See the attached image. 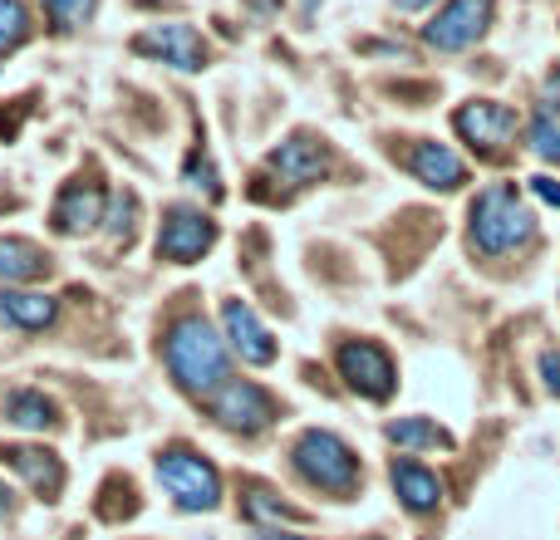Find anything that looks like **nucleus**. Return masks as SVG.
Masks as SVG:
<instances>
[{
    "label": "nucleus",
    "instance_id": "20",
    "mask_svg": "<svg viewBox=\"0 0 560 540\" xmlns=\"http://www.w3.org/2000/svg\"><path fill=\"white\" fill-rule=\"evenodd\" d=\"M388 443L404 447V453H428V447H453V433L433 423V418H398V423L384 427Z\"/></svg>",
    "mask_w": 560,
    "mask_h": 540
},
{
    "label": "nucleus",
    "instance_id": "31",
    "mask_svg": "<svg viewBox=\"0 0 560 540\" xmlns=\"http://www.w3.org/2000/svg\"><path fill=\"white\" fill-rule=\"evenodd\" d=\"M10 506H15L10 502V486H0V516H10Z\"/></svg>",
    "mask_w": 560,
    "mask_h": 540
},
{
    "label": "nucleus",
    "instance_id": "6",
    "mask_svg": "<svg viewBox=\"0 0 560 540\" xmlns=\"http://www.w3.org/2000/svg\"><path fill=\"white\" fill-rule=\"evenodd\" d=\"M339 378H345L359 398H369V403H384L398 388L394 359H388V349L374 344V339H349V344H339Z\"/></svg>",
    "mask_w": 560,
    "mask_h": 540
},
{
    "label": "nucleus",
    "instance_id": "30",
    "mask_svg": "<svg viewBox=\"0 0 560 540\" xmlns=\"http://www.w3.org/2000/svg\"><path fill=\"white\" fill-rule=\"evenodd\" d=\"M398 10H423V5H433V0H394Z\"/></svg>",
    "mask_w": 560,
    "mask_h": 540
},
{
    "label": "nucleus",
    "instance_id": "7",
    "mask_svg": "<svg viewBox=\"0 0 560 540\" xmlns=\"http://www.w3.org/2000/svg\"><path fill=\"white\" fill-rule=\"evenodd\" d=\"M217 246V222L197 207H167L163 232H158V256L173 266H192L202 261L207 251Z\"/></svg>",
    "mask_w": 560,
    "mask_h": 540
},
{
    "label": "nucleus",
    "instance_id": "13",
    "mask_svg": "<svg viewBox=\"0 0 560 540\" xmlns=\"http://www.w3.org/2000/svg\"><path fill=\"white\" fill-rule=\"evenodd\" d=\"M0 462H5L10 472L25 477L30 492H35L39 502H59V492H65V462H59L49 447L10 443V447H0Z\"/></svg>",
    "mask_w": 560,
    "mask_h": 540
},
{
    "label": "nucleus",
    "instance_id": "4",
    "mask_svg": "<svg viewBox=\"0 0 560 540\" xmlns=\"http://www.w3.org/2000/svg\"><path fill=\"white\" fill-rule=\"evenodd\" d=\"M153 467H158V482L167 486V496H173L183 512H217V506H222V472H217L202 453L173 443L158 453Z\"/></svg>",
    "mask_w": 560,
    "mask_h": 540
},
{
    "label": "nucleus",
    "instance_id": "26",
    "mask_svg": "<svg viewBox=\"0 0 560 540\" xmlns=\"http://www.w3.org/2000/svg\"><path fill=\"white\" fill-rule=\"evenodd\" d=\"M133 216H138V202H133V197H118V202H114V222H108V232H114V236H124V242H128V236H133Z\"/></svg>",
    "mask_w": 560,
    "mask_h": 540
},
{
    "label": "nucleus",
    "instance_id": "16",
    "mask_svg": "<svg viewBox=\"0 0 560 540\" xmlns=\"http://www.w3.org/2000/svg\"><path fill=\"white\" fill-rule=\"evenodd\" d=\"M388 482H394L398 502H404L413 516L438 512V502H443V482H438V472H428V467L413 462V457H404V462L388 467Z\"/></svg>",
    "mask_w": 560,
    "mask_h": 540
},
{
    "label": "nucleus",
    "instance_id": "1",
    "mask_svg": "<svg viewBox=\"0 0 560 540\" xmlns=\"http://www.w3.org/2000/svg\"><path fill=\"white\" fill-rule=\"evenodd\" d=\"M163 359H167V374H173L177 388H187V394L212 398L217 388L226 384V344H222V334L197 315L177 319V325L167 329Z\"/></svg>",
    "mask_w": 560,
    "mask_h": 540
},
{
    "label": "nucleus",
    "instance_id": "19",
    "mask_svg": "<svg viewBox=\"0 0 560 540\" xmlns=\"http://www.w3.org/2000/svg\"><path fill=\"white\" fill-rule=\"evenodd\" d=\"M5 418L15 427H30V433H45V427L59 423V408L49 403L39 388H15V394L5 398Z\"/></svg>",
    "mask_w": 560,
    "mask_h": 540
},
{
    "label": "nucleus",
    "instance_id": "11",
    "mask_svg": "<svg viewBox=\"0 0 560 540\" xmlns=\"http://www.w3.org/2000/svg\"><path fill=\"white\" fill-rule=\"evenodd\" d=\"M222 329H226V344L232 354H242L246 364H276V334L256 319V309L246 300H226L222 305Z\"/></svg>",
    "mask_w": 560,
    "mask_h": 540
},
{
    "label": "nucleus",
    "instance_id": "21",
    "mask_svg": "<svg viewBox=\"0 0 560 540\" xmlns=\"http://www.w3.org/2000/svg\"><path fill=\"white\" fill-rule=\"evenodd\" d=\"M526 143H532L536 157H546V163H560V108H541V114L532 118V128H526Z\"/></svg>",
    "mask_w": 560,
    "mask_h": 540
},
{
    "label": "nucleus",
    "instance_id": "5",
    "mask_svg": "<svg viewBox=\"0 0 560 540\" xmlns=\"http://www.w3.org/2000/svg\"><path fill=\"white\" fill-rule=\"evenodd\" d=\"M453 128L463 143H472V153L482 157H506V148L516 143V128H522V118H516L512 104H497V98H472V104H463L453 114Z\"/></svg>",
    "mask_w": 560,
    "mask_h": 540
},
{
    "label": "nucleus",
    "instance_id": "24",
    "mask_svg": "<svg viewBox=\"0 0 560 540\" xmlns=\"http://www.w3.org/2000/svg\"><path fill=\"white\" fill-rule=\"evenodd\" d=\"M94 5L98 0H45V15H49V25L69 35V30H79V25L94 20Z\"/></svg>",
    "mask_w": 560,
    "mask_h": 540
},
{
    "label": "nucleus",
    "instance_id": "14",
    "mask_svg": "<svg viewBox=\"0 0 560 540\" xmlns=\"http://www.w3.org/2000/svg\"><path fill=\"white\" fill-rule=\"evenodd\" d=\"M266 163H271V173L280 177V183L305 187V183H319V177L329 173V148L300 133V138H285V143H280Z\"/></svg>",
    "mask_w": 560,
    "mask_h": 540
},
{
    "label": "nucleus",
    "instance_id": "12",
    "mask_svg": "<svg viewBox=\"0 0 560 540\" xmlns=\"http://www.w3.org/2000/svg\"><path fill=\"white\" fill-rule=\"evenodd\" d=\"M104 187L98 183H84V177H74V183H65V192L55 197V212H49V226H55L59 236H84L94 232L98 222H104Z\"/></svg>",
    "mask_w": 560,
    "mask_h": 540
},
{
    "label": "nucleus",
    "instance_id": "23",
    "mask_svg": "<svg viewBox=\"0 0 560 540\" xmlns=\"http://www.w3.org/2000/svg\"><path fill=\"white\" fill-rule=\"evenodd\" d=\"M25 35H30V10L20 0H0V55L20 49Z\"/></svg>",
    "mask_w": 560,
    "mask_h": 540
},
{
    "label": "nucleus",
    "instance_id": "28",
    "mask_svg": "<svg viewBox=\"0 0 560 540\" xmlns=\"http://www.w3.org/2000/svg\"><path fill=\"white\" fill-rule=\"evenodd\" d=\"M532 192L541 197L546 207H560V183H556V177H532Z\"/></svg>",
    "mask_w": 560,
    "mask_h": 540
},
{
    "label": "nucleus",
    "instance_id": "3",
    "mask_svg": "<svg viewBox=\"0 0 560 540\" xmlns=\"http://www.w3.org/2000/svg\"><path fill=\"white\" fill-rule=\"evenodd\" d=\"M290 457H295V472L305 477L310 486L329 492V496H354L359 482H364L354 447H349L339 433H325V427H310V433H300L295 447H290Z\"/></svg>",
    "mask_w": 560,
    "mask_h": 540
},
{
    "label": "nucleus",
    "instance_id": "22",
    "mask_svg": "<svg viewBox=\"0 0 560 540\" xmlns=\"http://www.w3.org/2000/svg\"><path fill=\"white\" fill-rule=\"evenodd\" d=\"M242 506H246V516H252L256 526H266V521H305V512H300V506L276 502V496H271V492H261V486H252Z\"/></svg>",
    "mask_w": 560,
    "mask_h": 540
},
{
    "label": "nucleus",
    "instance_id": "25",
    "mask_svg": "<svg viewBox=\"0 0 560 540\" xmlns=\"http://www.w3.org/2000/svg\"><path fill=\"white\" fill-rule=\"evenodd\" d=\"M183 177H187V187H197V192H207L217 202L222 197V177H217V167H212V157L197 148V153H187V163H183Z\"/></svg>",
    "mask_w": 560,
    "mask_h": 540
},
{
    "label": "nucleus",
    "instance_id": "18",
    "mask_svg": "<svg viewBox=\"0 0 560 540\" xmlns=\"http://www.w3.org/2000/svg\"><path fill=\"white\" fill-rule=\"evenodd\" d=\"M39 275H49V256L25 236H0V280L5 285H30Z\"/></svg>",
    "mask_w": 560,
    "mask_h": 540
},
{
    "label": "nucleus",
    "instance_id": "9",
    "mask_svg": "<svg viewBox=\"0 0 560 540\" xmlns=\"http://www.w3.org/2000/svg\"><path fill=\"white\" fill-rule=\"evenodd\" d=\"M492 15H497L492 0H447V5L438 10L433 20H428L423 39H428L433 49H443V55H457V49L477 45V39L487 35Z\"/></svg>",
    "mask_w": 560,
    "mask_h": 540
},
{
    "label": "nucleus",
    "instance_id": "8",
    "mask_svg": "<svg viewBox=\"0 0 560 540\" xmlns=\"http://www.w3.org/2000/svg\"><path fill=\"white\" fill-rule=\"evenodd\" d=\"M212 418L232 433H261L276 423V398L252 378H226L212 394Z\"/></svg>",
    "mask_w": 560,
    "mask_h": 540
},
{
    "label": "nucleus",
    "instance_id": "27",
    "mask_svg": "<svg viewBox=\"0 0 560 540\" xmlns=\"http://www.w3.org/2000/svg\"><path fill=\"white\" fill-rule=\"evenodd\" d=\"M541 378H546V388L560 398V349H546L541 354Z\"/></svg>",
    "mask_w": 560,
    "mask_h": 540
},
{
    "label": "nucleus",
    "instance_id": "2",
    "mask_svg": "<svg viewBox=\"0 0 560 540\" xmlns=\"http://www.w3.org/2000/svg\"><path fill=\"white\" fill-rule=\"evenodd\" d=\"M467 236H472V251L482 256H506L516 246H526L536 236V216L526 212L516 183H492L477 192L472 212H467Z\"/></svg>",
    "mask_w": 560,
    "mask_h": 540
},
{
    "label": "nucleus",
    "instance_id": "29",
    "mask_svg": "<svg viewBox=\"0 0 560 540\" xmlns=\"http://www.w3.org/2000/svg\"><path fill=\"white\" fill-rule=\"evenodd\" d=\"M546 108H560V69L546 79Z\"/></svg>",
    "mask_w": 560,
    "mask_h": 540
},
{
    "label": "nucleus",
    "instance_id": "17",
    "mask_svg": "<svg viewBox=\"0 0 560 540\" xmlns=\"http://www.w3.org/2000/svg\"><path fill=\"white\" fill-rule=\"evenodd\" d=\"M59 315V305L49 295H39V290H0V325L10 329H25V334H39V329H49Z\"/></svg>",
    "mask_w": 560,
    "mask_h": 540
},
{
    "label": "nucleus",
    "instance_id": "10",
    "mask_svg": "<svg viewBox=\"0 0 560 540\" xmlns=\"http://www.w3.org/2000/svg\"><path fill=\"white\" fill-rule=\"evenodd\" d=\"M138 55H153L163 59V64L183 69V74H192V69H207V45L202 35H197L192 25H153L143 30V35L133 39Z\"/></svg>",
    "mask_w": 560,
    "mask_h": 540
},
{
    "label": "nucleus",
    "instance_id": "15",
    "mask_svg": "<svg viewBox=\"0 0 560 540\" xmlns=\"http://www.w3.org/2000/svg\"><path fill=\"white\" fill-rule=\"evenodd\" d=\"M408 173H413L423 187H433V192H457V187L467 183V163L447 143H413Z\"/></svg>",
    "mask_w": 560,
    "mask_h": 540
}]
</instances>
